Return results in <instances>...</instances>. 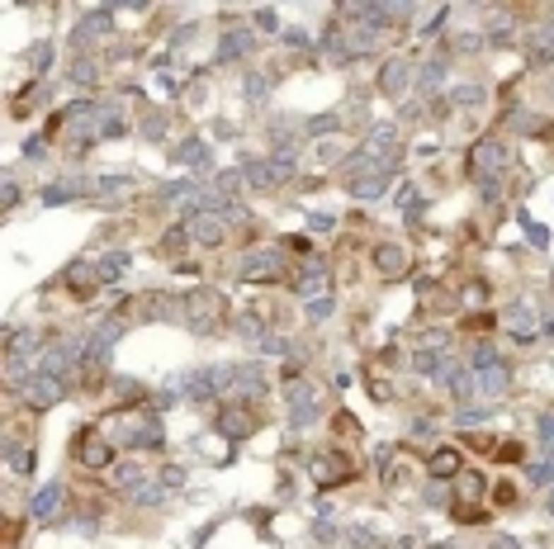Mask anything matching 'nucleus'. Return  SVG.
<instances>
[{
    "label": "nucleus",
    "instance_id": "obj_20",
    "mask_svg": "<svg viewBox=\"0 0 554 549\" xmlns=\"http://www.w3.org/2000/svg\"><path fill=\"white\" fill-rule=\"evenodd\" d=\"M536 62H550L554 57V29H540V38H536V52H531Z\"/></svg>",
    "mask_w": 554,
    "mask_h": 549
},
{
    "label": "nucleus",
    "instance_id": "obj_12",
    "mask_svg": "<svg viewBox=\"0 0 554 549\" xmlns=\"http://www.w3.org/2000/svg\"><path fill=\"white\" fill-rule=\"evenodd\" d=\"M375 261H379V275H389V280H394V275H403V252H398V247H379V252H375Z\"/></svg>",
    "mask_w": 554,
    "mask_h": 549
},
{
    "label": "nucleus",
    "instance_id": "obj_4",
    "mask_svg": "<svg viewBox=\"0 0 554 549\" xmlns=\"http://www.w3.org/2000/svg\"><path fill=\"white\" fill-rule=\"evenodd\" d=\"M474 384H478V393H483V398H497V393L507 389V370H502L497 360H493V365H483V370H478V379H474Z\"/></svg>",
    "mask_w": 554,
    "mask_h": 549
},
{
    "label": "nucleus",
    "instance_id": "obj_15",
    "mask_svg": "<svg viewBox=\"0 0 554 549\" xmlns=\"http://www.w3.org/2000/svg\"><path fill=\"white\" fill-rule=\"evenodd\" d=\"M436 370H441V384H445V389L464 393V370H459L455 360H441V365H436Z\"/></svg>",
    "mask_w": 554,
    "mask_h": 549
},
{
    "label": "nucleus",
    "instance_id": "obj_18",
    "mask_svg": "<svg viewBox=\"0 0 554 549\" xmlns=\"http://www.w3.org/2000/svg\"><path fill=\"white\" fill-rule=\"evenodd\" d=\"M95 275H100V280H119V275H124V256H119V252H114V256H100Z\"/></svg>",
    "mask_w": 554,
    "mask_h": 549
},
{
    "label": "nucleus",
    "instance_id": "obj_13",
    "mask_svg": "<svg viewBox=\"0 0 554 549\" xmlns=\"http://www.w3.org/2000/svg\"><path fill=\"white\" fill-rule=\"evenodd\" d=\"M507 322L517 327V341H536V336H531V331H536V317H531V308H512V313H507Z\"/></svg>",
    "mask_w": 554,
    "mask_h": 549
},
{
    "label": "nucleus",
    "instance_id": "obj_5",
    "mask_svg": "<svg viewBox=\"0 0 554 549\" xmlns=\"http://www.w3.org/2000/svg\"><path fill=\"white\" fill-rule=\"evenodd\" d=\"M289 403H294V422H313V389L303 379L289 384Z\"/></svg>",
    "mask_w": 554,
    "mask_h": 549
},
{
    "label": "nucleus",
    "instance_id": "obj_11",
    "mask_svg": "<svg viewBox=\"0 0 554 549\" xmlns=\"http://www.w3.org/2000/svg\"><path fill=\"white\" fill-rule=\"evenodd\" d=\"M218 426L228 431V436H247L252 431V417H247V408H232V412H223Z\"/></svg>",
    "mask_w": 554,
    "mask_h": 549
},
{
    "label": "nucleus",
    "instance_id": "obj_3",
    "mask_svg": "<svg viewBox=\"0 0 554 549\" xmlns=\"http://www.w3.org/2000/svg\"><path fill=\"white\" fill-rule=\"evenodd\" d=\"M62 497H66V488H62V483H48L38 497H33V507H29L33 521H52L57 512H62Z\"/></svg>",
    "mask_w": 554,
    "mask_h": 549
},
{
    "label": "nucleus",
    "instance_id": "obj_19",
    "mask_svg": "<svg viewBox=\"0 0 554 549\" xmlns=\"http://www.w3.org/2000/svg\"><path fill=\"white\" fill-rule=\"evenodd\" d=\"M242 393H256V389H266V379H261V370H237V379H232Z\"/></svg>",
    "mask_w": 554,
    "mask_h": 549
},
{
    "label": "nucleus",
    "instance_id": "obj_22",
    "mask_svg": "<svg viewBox=\"0 0 554 549\" xmlns=\"http://www.w3.org/2000/svg\"><path fill=\"white\" fill-rule=\"evenodd\" d=\"M336 473H341V464H336V459H317V464H313V478H317V483H332Z\"/></svg>",
    "mask_w": 554,
    "mask_h": 549
},
{
    "label": "nucleus",
    "instance_id": "obj_2",
    "mask_svg": "<svg viewBox=\"0 0 554 549\" xmlns=\"http://www.w3.org/2000/svg\"><path fill=\"white\" fill-rule=\"evenodd\" d=\"M62 398V379H48V374H33V384L24 389V403L29 408H52Z\"/></svg>",
    "mask_w": 554,
    "mask_h": 549
},
{
    "label": "nucleus",
    "instance_id": "obj_24",
    "mask_svg": "<svg viewBox=\"0 0 554 549\" xmlns=\"http://www.w3.org/2000/svg\"><path fill=\"white\" fill-rule=\"evenodd\" d=\"M493 549H521V545H517V540H507V535H497V540H493Z\"/></svg>",
    "mask_w": 554,
    "mask_h": 549
},
{
    "label": "nucleus",
    "instance_id": "obj_7",
    "mask_svg": "<svg viewBox=\"0 0 554 549\" xmlns=\"http://www.w3.org/2000/svg\"><path fill=\"white\" fill-rule=\"evenodd\" d=\"M81 440H86V450H81V464H90V469H100V464H110V455H114V450H110V445H105V440L95 436V431H86Z\"/></svg>",
    "mask_w": 554,
    "mask_h": 549
},
{
    "label": "nucleus",
    "instance_id": "obj_1",
    "mask_svg": "<svg viewBox=\"0 0 554 549\" xmlns=\"http://www.w3.org/2000/svg\"><path fill=\"white\" fill-rule=\"evenodd\" d=\"M223 313H228V303L218 294H208V289L185 298V327H194V331H213L223 322Z\"/></svg>",
    "mask_w": 554,
    "mask_h": 549
},
{
    "label": "nucleus",
    "instance_id": "obj_21",
    "mask_svg": "<svg viewBox=\"0 0 554 549\" xmlns=\"http://www.w3.org/2000/svg\"><path fill=\"white\" fill-rule=\"evenodd\" d=\"M10 469H19V473H29V469H33L29 445H10Z\"/></svg>",
    "mask_w": 554,
    "mask_h": 549
},
{
    "label": "nucleus",
    "instance_id": "obj_8",
    "mask_svg": "<svg viewBox=\"0 0 554 549\" xmlns=\"http://www.w3.org/2000/svg\"><path fill=\"white\" fill-rule=\"evenodd\" d=\"M247 280H275L280 275V261H275V252H266V256H252V266L242 270Z\"/></svg>",
    "mask_w": 554,
    "mask_h": 549
},
{
    "label": "nucleus",
    "instance_id": "obj_14",
    "mask_svg": "<svg viewBox=\"0 0 554 549\" xmlns=\"http://www.w3.org/2000/svg\"><path fill=\"white\" fill-rule=\"evenodd\" d=\"M455 469H459L455 450H436V455H431V473H436V478H445V473H455Z\"/></svg>",
    "mask_w": 554,
    "mask_h": 549
},
{
    "label": "nucleus",
    "instance_id": "obj_6",
    "mask_svg": "<svg viewBox=\"0 0 554 549\" xmlns=\"http://www.w3.org/2000/svg\"><path fill=\"white\" fill-rule=\"evenodd\" d=\"M194 242H204V247H218L223 242V218L218 213H199V218H194Z\"/></svg>",
    "mask_w": 554,
    "mask_h": 549
},
{
    "label": "nucleus",
    "instance_id": "obj_17",
    "mask_svg": "<svg viewBox=\"0 0 554 549\" xmlns=\"http://www.w3.org/2000/svg\"><path fill=\"white\" fill-rule=\"evenodd\" d=\"M247 47H252V33L232 29V38H223V57H237V52H247Z\"/></svg>",
    "mask_w": 554,
    "mask_h": 549
},
{
    "label": "nucleus",
    "instance_id": "obj_16",
    "mask_svg": "<svg viewBox=\"0 0 554 549\" xmlns=\"http://www.w3.org/2000/svg\"><path fill=\"white\" fill-rule=\"evenodd\" d=\"M384 180H389V171H384V175H365V180H355V185H350V194H360V199L384 194Z\"/></svg>",
    "mask_w": 554,
    "mask_h": 549
},
{
    "label": "nucleus",
    "instance_id": "obj_23",
    "mask_svg": "<svg viewBox=\"0 0 554 549\" xmlns=\"http://www.w3.org/2000/svg\"><path fill=\"white\" fill-rule=\"evenodd\" d=\"M71 81H81V85H95V62H76V66H71Z\"/></svg>",
    "mask_w": 554,
    "mask_h": 549
},
{
    "label": "nucleus",
    "instance_id": "obj_9",
    "mask_svg": "<svg viewBox=\"0 0 554 549\" xmlns=\"http://www.w3.org/2000/svg\"><path fill=\"white\" fill-rule=\"evenodd\" d=\"M408 76H412L408 62H389V66H384V76H379V85H384L389 95H398L403 85H408Z\"/></svg>",
    "mask_w": 554,
    "mask_h": 549
},
{
    "label": "nucleus",
    "instance_id": "obj_10",
    "mask_svg": "<svg viewBox=\"0 0 554 549\" xmlns=\"http://www.w3.org/2000/svg\"><path fill=\"white\" fill-rule=\"evenodd\" d=\"M502 161H507V152L497 147V142H478V152H474L478 171H493V166H502Z\"/></svg>",
    "mask_w": 554,
    "mask_h": 549
}]
</instances>
